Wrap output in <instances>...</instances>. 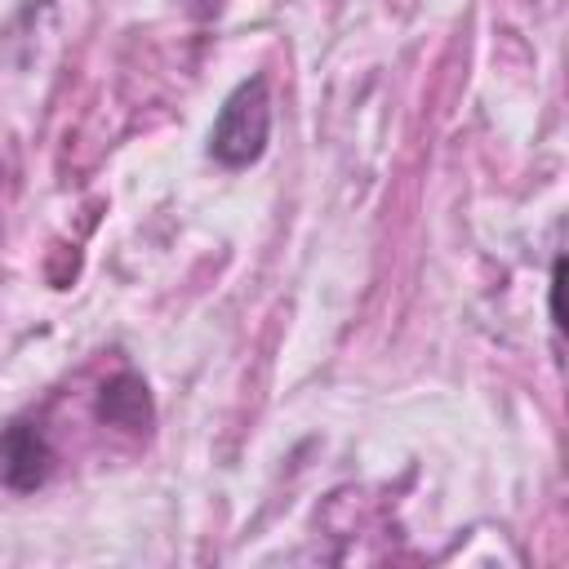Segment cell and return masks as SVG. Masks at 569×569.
Instances as JSON below:
<instances>
[{
    "instance_id": "obj_4",
    "label": "cell",
    "mask_w": 569,
    "mask_h": 569,
    "mask_svg": "<svg viewBox=\"0 0 569 569\" xmlns=\"http://www.w3.org/2000/svg\"><path fill=\"white\" fill-rule=\"evenodd\" d=\"M560 276H565V262L556 258V267H551V325L560 329L565 320H560Z\"/></svg>"
},
{
    "instance_id": "obj_1",
    "label": "cell",
    "mask_w": 569,
    "mask_h": 569,
    "mask_svg": "<svg viewBox=\"0 0 569 569\" xmlns=\"http://www.w3.org/2000/svg\"><path fill=\"white\" fill-rule=\"evenodd\" d=\"M271 138V93H267V76H249L240 80L227 102L218 107V120L209 129V156L222 169H249L262 160Z\"/></svg>"
},
{
    "instance_id": "obj_2",
    "label": "cell",
    "mask_w": 569,
    "mask_h": 569,
    "mask_svg": "<svg viewBox=\"0 0 569 569\" xmlns=\"http://www.w3.org/2000/svg\"><path fill=\"white\" fill-rule=\"evenodd\" d=\"M49 462H53V449L44 440L40 427L31 422H13L4 436H0V471L13 489H36L44 485L49 476Z\"/></svg>"
},
{
    "instance_id": "obj_3",
    "label": "cell",
    "mask_w": 569,
    "mask_h": 569,
    "mask_svg": "<svg viewBox=\"0 0 569 569\" xmlns=\"http://www.w3.org/2000/svg\"><path fill=\"white\" fill-rule=\"evenodd\" d=\"M98 418L111 422V427H124V431H147L151 427V396H147V382L138 373H116L102 396H98Z\"/></svg>"
}]
</instances>
